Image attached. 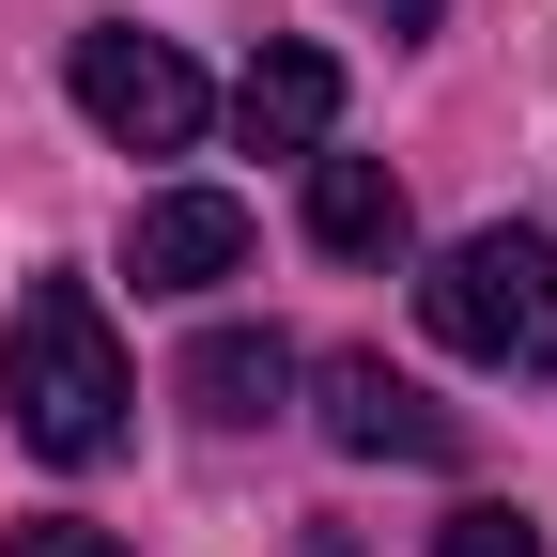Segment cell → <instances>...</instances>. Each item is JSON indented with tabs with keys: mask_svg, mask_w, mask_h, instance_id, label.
Segmentation results:
<instances>
[{
	"mask_svg": "<svg viewBox=\"0 0 557 557\" xmlns=\"http://www.w3.org/2000/svg\"><path fill=\"white\" fill-rule=\"evenodd\" d=\"M310 248H325V263H387V248H403V171L325 139V156H310Z\"/></svg>",
	"mask_w": 557,
	"mask_h": 557,
	"instance_id": "ba28073f",
	"label": "cell"
},
{
	"mask_svg": "<svg viewBox=\"0 0 557 557\" xmlns=\"http://www.w3.org/2000/svg\"><path fill=\"white\" fill-rule=\"evenodd\" d=\"M418 325L480 372H557V248L542 233H465L418 278Z\"/></svg>",
	"mask_w": 557,
	"mask_h": 557,
	"instance_id": "7a4b0ae2",
	"label": "cell"
},
{
	"mask_svg": "<svg viewBox=\"0 0 557 557\" xmlns=\"http://www.w3.org/2000/svg\"><path fill=\"white\" fill-rule=\"evenodd\" d=\"M0 557H124V542L78 527V511H32V527H0Z\"/></svg>",
	"mask_w": 557,
	"mask_h": 557,
	"instance_id": "30bf717a",
	"label": "cell"
},
{
	"mask_svg": "<svg viewBox=\"0 0 557 557\" xmlns=\"http://www.w3.org/2000/svg\"><path fill=\"white\" fill-rule=\"evenodd\" d=\"M171 403L201 418V434H263V418L295 403V341H278V325H201L186 372H171Z\"/></svg>",
	"mask_w": 557,
	"mask_h": 557,
	"instance_id": "8992f818",
	"label": "cell"
},
{
	"mask_svg": "<svg viewBox=\"0 0 557 557\" xmlns=\"http://www.w3.org/2000/svg\"><path fill=\"white\" fill-rule=\"evenodd\" d=\"M357 16H372L387 47H418V32H434V16H449V0H357Z\"/></svg>",
	"mask_w": 557,
	"mask_h": 557,
	"instance_id": "8fae6325",
	"label": "cell"
},
{
	"mask_svg": "<svg viewBox=\"0 0 557 557\" xmlns=\"http://www.w3.org/2000/svg\"><path fill=\"white\" fill-rule=\"evenodd\" d=\"M62 94H78V124L109 139V156H186L201 124H218V94H201V62L171 47V32H78L62 47Z\"/></svg>",
	"mask_w": 557,
	"mask_h": 557,
	"instance_id": "3957f363",
	"label": "cell"
},
{
	"mask_svg": "<svg viewBox=\"0 0 557 557\" xmlns=\"http://www.w3.org/2000/svg\"><path fill=\"white\" fill-rule=\"evenodd\" d=\"M233 139H248V156H325V139H341V62L325 47H263L233 78Z\"/></svg>",
	"mask_w": 557,
	"mask_h": 557,
	"instance_id": "52a82bcc",
	"label": "cell"
},
{
	"mask_svg": "<svg viewBox=\"0 0 557 557\" xmlns=\"http://www.w3.org/2000/svg\"><path fill=\"white\" fill-rule=\"evenodd\" d=\"M310 403H325V449H357V465H465V418L387 357H325Z\"/></svg>",
	"mask_w": 557,
	"mask_h": 557,
	"instance_id": "277c9868",
	"label": "cell"
},
{
	"mask_svg": "<svg viewBox=\"0 0 557 557\" xmlns=\"http://www.w3.org/2000/svg\"><path fill=\"white\" fill-rule=\"evenodd\" d=\"M124 403H139V372L94 310V278H62V263L16 278V310H0V418H16V449L32 465H109Z\"/></svg>",
	"mask_w": 557,
	"mask_h": 557,
	"instance_id": "6da1fadb",
	"label": "cell"
},
{
	"mask_svg": "<svg viewBox=\"0 0 557 557\" xmlns=\"http://www.w3.org/2000/svg\"><path fill=\"white\" fill-rule=\"evenodd\" d=\"M233 263H248V201L233 186H156L124 218V278L139 295H218Z\"/></svg>",
	"mask_w": 557,
	"mask_h": 557,
	"instance_id": "5b68a950",
	"label": "cell"
},
{
	"mask_svg": "<svg viewBox=\"0 0 557 557\" xmlns=\"http://www.w3.org/2000/svg\"><path fill=\"white\" fill-rule=\"evenodd\" d=\"M434 557H542V527L480 496V511H449V527H434Z\"/></svg>",
	"mask_w": 557,
	"mask_h": 557,
	"instance_id": "9c48e42d",
	"label": "cell"
}]
</instances>
